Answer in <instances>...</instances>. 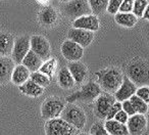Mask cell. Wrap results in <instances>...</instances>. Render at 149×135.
Wrapping results in <instances>:
<instances>
[{"label": "cell", "instance_id": "obj_2", "mask_svg": "<svg viewBox=\"0 0 149 135\" xmlns=\"http://www.w3.org/2000/svg\"><path fill=\"white\" fill-rule=\"evenodd\" d=\"M128 77L136 85H146L149 81V66L146 62L137 58L131 62L128 66Z\"/></svg>", "mask_w": 149, "mask_h": 135}, {"label": "cell", "instance_id": "obj_27", "mask_svg": "<svg viewBox=\"0 0 149 135\" xmlns=\"http://www.w3.org/2000/svg\"><path fill=\"white\" fill-rule=\"evenodd\" d=\"M87 1L93 15H98L106 11L108 0H87Z\"/></svg>", "mask_w": 149, "mask_h": 135}, {"label": "cell", "instance_id": "obj_23", "mask_svg": "<svg viewBox=\"0 0 149 135\" xmlns=\"http://www.w3.org/2000/svg\"><path fill=\"white\" fill-rule=\"evenodd\" d=\"M114 22L125 28H133L138 22V17L133 13H118L114 15Z\"/></svg>", "mask_w": 149, "mask_h": 135}, {"label": "cell", "instance_id": "obj_12", "mask_svg": "<svg viewBox=\"0 0 149 135\" xmlns=\"http://www.w3.org/2000/svg\"><path fill=\"white\" fill-rule=\"evenodd\" d=\"M137 88H138L137 85L134 82H132L129 79L128 76H124L122 84H120V86L118 88V90L113 93V96L116 101L122 102V101H124V100L130 99V98L136 93Z\"/></svg>", "mask_w": 149, "mask_h": 135}, {"label": "cell", "instance_id": "obj_7", "mask_svg": "<svg viewBox=\"0 0 149 135\" xmlns=\"http://www.w3.org/2000/svg\"><path fill=\"white\" fill-rule=\"evenodd\" d=\"M63 13L74 20L92 13L87 0H70L63 5Z\"/></svg>", "mask_w": 149, "mask_h": 135}, {"label": "cell", "instance_id": "obj_42", "mask_svg": "<svg viewBox=\"0 0 149 135\" xmlns=\"http://www.w3.org/2000/svg\"><path fill=\"white\" fill-rule=\"evenodd\" d=\"M59 1H61V2H64V3H66V2H68V1H70V0H59Z\"/></svg>", "mask_w": 149, "mask_h": 135}, {"label": "cell", "instance_id": "obj_5", "mask_svg": "<svg viewBox=\"0 0 149 135\" xmlns=\"http://www.w3.org/2000/svg\"><path fill=\"white\" fill-rule=\"evenodd\" d=\"M46 135H77L78 130L65 120L58 118L47 120L45 124Z\"/></svg>", "mask_w": 149, "mask_h": 135}, {"label": "cell", "instance_id": "obj_6", "mask_svg": "<svg viewBox=\"0 0 149 135\" xmlns=\"http://www.w3.org/2000/svg\"><path fill=\"white\" fill-rule=\"evenodd\" d=\"M65 104L59 97H49L42 104L41 115L45 120L58 118Z\"/></svg>", "mask_w": 149, "mask_h": 135}, {"label": "cell", "instance_id": "obj_21", "mask_svg": "<svg viewBox=\"0 0 149 135\" xmlns=\"http://www.w3.org/2000/svg\"><path fill=\"white\" fill-rule=\"evenodd\" d=\"M19 89L21 90L22 93L26 94L28 96H31V97H39L44 92V88L38 85V84H36L31 79H29L24 84L19 85Z\"/></svg>", "mask_w": 149, "mask_h": 135}, {"label": "cell", "instance_id": "obj_10", "mask_svg": "<svg viewBox=\"0 0 149 135\" xmlns=\"http://www.w3.org/2000/svg\"><path fill=\"white\" fill-rule=\"evenodd\" d=\"M31 49L30 45V37L28 36H21V37L15 39L13 51H11V59L15 62V64H22L26 54Z\"/></svg>", "mask_w": 149, "mask_h": 135}, {"label": "cell", "instance_id": "obj_34", "mask_svg": "<svg viewBox=\"0 0 149 135\" xmlns=\"http://www.w3.org/2000/svg\"><path fill=\"white\" fill-rule=\"evenodd\" d=\"M134 0H123L118 13H132Z\"/></svg>", "mask_w": 149, "mask_h": 135}, {"label": "cell", "instance_id": "obj_9", "mask_svg": "<svg viewBox=\"0 0 149 135\" xmlns=\"http://www.w3.org/2000/svg\"><path fill=\"white\" fill-rule=\"evenodd\" d=\"M30 45L31 50H33L41 59L46 60L50 58L51 55V46L45 37L41 35H34L30 38Z\"/></svg>", "mask_w": 149, "mask_h": 135}, {"label": "cell", "instance_id": "obj_32", "mask_svg": "<svg viewBox=\"0 0 149 135\" xmlns=\"http://www.w3.org/2000/svg\"><path fill=\"white\" fill-rule=\"evenodd\" d=\"M123 0H108L107 3V8H106V11L110 15H116V13H118V9H120V6L122 4Z\"/></svg>", "mask_w": 149, "mask_h": 135}, {"label": "cell", "instance_id": "obj_28", "mask_svg": "<svg viewBox=\"0 0 149 135\" xmlns=\"http://www.w3.org/2000/svg\"><path fill=\"white\" fill-rule=\"evenodd\" d=\"M30 79L43 88L47 87V86L50 84V82H51V79H50L48 76H46L45 74L41 73L40 71H36V72L31 73V75H30Z\"/></svg>", "mask_w": 149, "mask_h": 135}, {"label": "cell", "instance_id": "obj_38", "mask_svg": "<svg viewBox=\"0 0 149 135\" xmlns=\"http://www.w3.org/2000/svg\"><path fill=\"white\" fill-rule=\"evenodd\" d=\"M142 17H143V19H145V20H147V21H149V3H148V5L146 6V8H145Z\"/></svg>", "mask_w": 149, "mask_h": 135}, {"label": "cell", "instance_id": "obj_13", "mask_svg": "<svg viewBox=\"0 0 149 135\" xmlns=\"http://www.w3.org/2000/svg\"><path fill=\"white\" fill-rule=\"evenodd\" d=\"M68 38L85 48L93 42L94 32L87 31V30L83 29H77V28H72L68 33Z\"/></svg>", "mask_w": 149, "mask_h": 135}, {"label": "cell", "instance_id": "obj_18", "mask_svg": "<svg viewBox=\"0 0 149 135\" xmlns=\"http://www.w3.org/2000/svg\"><path fill=\"white\" fill-rule=\"evenodd\" d=\"M30 75H31V72L24 64H19L17 66H15V68H13L10 81L15 85L19 86L30 79Z\"/></svg>", "mask_w": 149, "mask_h": 135}, {"label": "cell", "instance_id": "obj_4", "mask_svg": "<svg viewBox=\"0 0 149 135\" xmlns=\"http://www.w3.org/2000/svg\"><path fill=\"white\" fill-rule=\"evenodd\" d=\"M60 118L72 125L77 130H83L87 122V117L83 108L74 104H68L64 106L63 111L60 114Z\"/></svg>", "mask_w": 149, "mask_h": 135}, {"label": "cell", "instance_id": "obj_39", "mask_svg": "<svg viewBox=\"0 0 149 135\" xmlns=\"http://www.w3.org/2000/svg\"><path fill=\"white\" fill-rule=\"evenodd\" d=\"M146 120H147V128L149 129V104H148V110H147V113H146Z\"/></svg>", "mask_w": 149, "mask_h": 135}, {"label": "cell", "instance_id": "obj_33", "mask_svg": "<svg viewBox=\"0 0 149 135\" xmlns=\"http://www.w3.org/2000/svg\"><path fill=\"white\" fill-rule=\"evenodd\" d=\"M90 134L91 135H109L107 131L104 128V125L102 123H95L90 129Z\"/></svg>", "mask_w": 149, "mask_h": 135}, {"label": "cell", "instance_id": "obj_35", "mask_svg": "<svg viewBox=\"0 0 149 135\" xmlns=\"http://www.w3.org/2000/svg\"><path fill=\"white\" fill-rule=\"evenodd\" d=\"M120 110H122V102L116 101L113 104H112L111 108H110V110H109V112H108L107 116H106L105 120H110V119H113L114 116L116 115V113L120 112Z\"/></svg>", "mask_w": 149, "mask_h": 135}, {"label": "cell", "instance_id": "obj_14", "mask_svg": "<svg viewBox=\"0 0 149 135\" xmlns=\"http://www.w3.org/2000/svg\"><path fill=\"white\" fill-rule=\"evenodd\" d=\"M72 26H74L72 28H77V29H83L87 30V31L96 32L99 30L100 22L97 15L90 13V15H83V17H80L78 19L74 20Z\"/></svg>", "mask_w": 149, "mask_h": 135}, {"label": "cell", "instance_id": "obj_22", "mask_svg": "<svg viewBox=\"0 0 149 135\" xmlns=\"http://www.w3.org/2000/svg\"><path fill=\"white\" fill-rule=\"evenodd\" d=\"M15 44V38L6 32H0V55L9 56Z\"/></svg>", "mask_w": 149, "mask_h": 135}, {"label": "cell", "instance_id": "obj_3", "mask_svg": "<svg viewBox=\"0 0 149 135\" xmlns=\"http://www.w3.org/2000/svg\"><path fill=\"white\" fill-rule=\"evenodd\" d=\"M102 92L100 86L96 81H90L82 86L79 91L74 92L68 96L66 101L68 104H74V101H83V102H92L99 96Z\"/></svg>", "mask_w": 149, "mask_h": 135}, {"label": "cell", "instance_id": "obj_11", "mask_svg": "<svg viewBox=\"0 0 149 135\" xmlns=\"http://www.w3.org/2000/svg\"><path fill=\"white\" fill-rule=\"evenodd\" d=\"M60 49L63 57L68 62H78L84 55V47L70 39L63 41Z\"/></svg>", "mask_w": 149, "mask_h": 135}, {"label": "cell", "instance_id": "obj_31", "mask_svg": "<svg viewBox=\"0 0 149 135\" xmlns=\"http://www.w3.org/2000/svg\"><path fill=\"white\" fill-rule=\"evenodd\" d=\"M136 94L138 97H140L142 100H144L146 104H149V86L148 85H143L137 88Z\"/></svg>", "mask_w": 149, "mask_h": 135}, {"label": "cell", "instance_id": "obj_19", "mask_svg": "<svg viewBox=\"0 0 149 135\" xmlns=\"http://www.w3.org/2000/svg\"><path fill=\"white\" fill-rule=\"evenodd\" d=\"M42 64H43V60L41 59V57H39V56L31 49L26 54L23 62H22V64H24L31 73L39 71L40 66H42Z\"/></svg>", "mask_w": 149, "mask_h": 135}, {"label": "cell", "instance_id": "obj_30", "mask_svg": "<svg viewBox=\"0 0 149 135\" xmlns=\"http://www.w3.org/2000/svg\"><path fill=\"white\" fill-rule=\"evenodd\" d=\"M148 0H134V5H133L132 13L136 15L138 19L143 17V13L148 5Z\"/></svg>", "mask_w": 149, "mask_h": 135}, {"label": "cell", "instance_id": "obj_40", "mask_svg": "<svg viewBox=\"0 0 149 135\" xmlns=\"http://www.w3.org/2000/svg\"><path fill=\"white\" fill-rule=\"evenodd\" d=\"M37 1L41 4H46V3L49 2V0H37Z\"/></svg>", "mask_w": 149, "mask_h": 135}, {"label": "cell", "instance_id": "obj_17", "mask_svg": "<svg viewBox=\"0 0 149 135\" xmlns=\"http://www.w3.org/2000/svg\"><path fill=\"white\" fill-rule=\"evenodd\" d=\"M68 71L70 72L74 82L77 84H82L86 80L88 75V70L86 66L81 62L80 60L78 62H70L68 66Z\"/></svg>", "mask_w": 149, "mask_h": 135}, {"label": "cell", "instance_id": "obj_25", "mask_svg": "<svg viewBox=\"0 0 149 135\" xmlns=\"http://www.w3.org/2000/svg\"><path fill=\"white\" fill-rule=\"evenodd\" d=\"M39 21L45 27L53 26L57 21V13L52 7H45L39 15Z\"/></svg>", "mask_w": 149, "mask_h": 135}, {"label": "cell", "instance_id": "obj_29", "mask_svg": "<svg viewBox=\"0 0 149 135\" xmlns=\"http://www.w3.org/2000/svg\"><path fill=\"white\" fill-rule=\"evenodd\" d=\"M131 102H132L133 106H134L135 111H136L137 114H142V115H146L147 110H148V104L142 100L140 97L134 94L132 97L130 98Z\"/></svg>", "mask_w": 149, "mask_h": 135}, {"label": "cell", "instance_id": "obj_15", "mask_svg": "<svg viewBox=\"0 0 149 135\" xmlns=\"http://www.w3.org/2000/svg\"><path fill=\"white\" fill-rule=\"evenodd\" d=\"M126 125L130 135H141L147 128L146 116L136 113L133 116L129 117V120Z\"/></svg>", "mask_w": 149, "mask_h": 135}, {"label": "cell", "instance_id": "obj_8", "mask_svg": "<svg viewBox=\"0 0 149 135\" xmlns=\"http://www.w3.org/2000/svg\"><path fill=\"white\" fill-rule=\"evenodd\" d=\"M116 101V98L111 93L101 92L99 96L95 99V106H94L95 116L101 120H105L110 108Z\"/></svg>", "mask_w": 149, "mask_h": 135}, {"label": "cell", "instance_id": "obj_20", "mask_svg": "<svg viewBox=\"0 0 149 135\" xmlns=\"http://www.w3.org/2000/svg\"><path fill=\"white\" fill-rule=\"evenodd\" d=\"M103 125L105 130L107 131L109 135H130L128 128H127V125L122 124V123L116 121L114 119L105 120V123Z\"/></svg>", "mask_w": 149, "mask_h": 135}, {"label": "cell", "instance_id": "obj_36", "mask_svg": "<svg viewBox=\"0 0 149 135\" xmlns=\"http://www.w3.org/2000/svg\"><path fill=\"white\" fill-rule=\"evenodd\" d=\"M122 110L124 111V112H126L129 116H133V115L136 114V111H135L134 106H133V104L130 99H127V100L122 101Z\"/></svg>", "mask_w": 149, "mask_h": 135}, {"label": "cell", "instance_id": "obj_1", "mask_svg": "<svg viewBox=\"0 0 149 135\" xmlns=\"http://www.w3.org/2000/svg\"><path fill=\"white\" fill-rule=\"evenodd\" d=\"M96 82L100 88L108 93H114L124 79L123 73L116 68H106L96 72Z\"/></svg>", "mask_w": 149, "mask_h": 135}, {"label": "cell", "instance_id": "obj_16", "mask_svg": "<svg viewBox=\"0 0 149 135\" xmlns=\"http://www.w3.org/2000/svg\"><path fill=\"white\" fill-rule=\"evenodd\" d=\"M15 66L11 57L0 55V84H4L10 80Z\"/></svg>", "mask_w": 149, "mask_h": 135}, {"label": "cell", "instance_id": "obj_24", "mask_svg": "<svg viewBox=\"0 0 149 135\" xmlns=\"http://www.w3.org/2000/svg\"><path fill=\"white\" fill-rule=\"evenodd\" d=\"M58 85L63 89H70L74 86L76 82H74V78H72L70 72L68 71V68H62L58 72V77H57Z\"/></svg>", "mask_w": 149, "mask_h": 135}, {"label": "cell", "instance_id": "obj_41", "mask_svg": "<svg viewBox=\"0 0 149 135\" xmlns=\"http://www.w3.org/2000/svg\"><path fill=\"white\" fill-rule=\"evenodd\" d=\"M77 135H91L90 133H85V132H81V133H78Z\"/></svg>", "mask_w": 149, "mask_h": 135}, {"label": "cell", "instance_id": "obj_37", "mask_svg": "<svg viewBox=\"0 0 149 135\" xmlns=\"http://www.w3.org/2000/svg\"><path fill=\"white\" fill-rule=\"evenodd\" d=\"M129 115L127 114L126 112H124L123 110H120V112L116 113V115L114 116V120L118 121V122L122 123V124H127V122H128L129 120Z\"/></svg>", "mask_w": 149, "mask_h": 135}, {"label": "cell", "instance_id": "obj_26", "mask_svg": "<svg viewBox=\"0 0 149 135\" xmlns=\"http://www.w3.org/2000/svg\"><path fill=\"white\" fill-rule=\"evenodd\" d=\"M56 70H57V62H56L55 58H48V59L44 60L42 66H40L39 71L41 73L45 74L46 76L52 79V77L54 76V74L56 73Z\"/></svg>", "mask_w": 149, "mask_h": 135}]
</instances>
